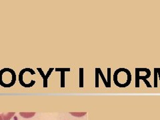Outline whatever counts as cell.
Returning a JSON list of instances; mask_svg holds the SVG:
<instances>
[{
    "instance_id": "obj_7",
    "label": "cell",
    "mask_w": 160,
    "mask_h": 120,
    "mask_svg": "<svg viewBox=\"0 0 160 120\" xmlns=\"http://www.w3.org/2000/svg\"><path fill=\"white\" fill-rule=\"evenodd\" d=\"M96 72L98 73L99 76H100L102 77V80H103V83H104L105 86H106V88H110V87L109 86V85H108V83L107 79H106V78H105V77H104V75H103V73L102 71L101 70V69H100V68H96Z\"/></svg>"
},
{
    "instance_id": "obj_1",
    "label": "cell",
    "mask_w": 160,
    "mask_h": 120,
    "mask_svg": "<svg viewBox=\"0 0 160 120\" xmlns=\"http://www.w3.org/2000/svg\"><path fill=\"white\" fill-rule=\"evenodd\" d=\"M132 73L126 68H119L113 73V82L116 86L124 88L129 86L132 82Z\"/></svg>"
},
{
    "instance_id": "obj_6",
    "label": "cell",
    "mask_w": 160,
    "mask_h": 120,
    "mask_svg": "<svg viewBox=\"0 0 160 120\" xmlns=\"http://www.w3.org/2000/svg\"><path fill=\"white\" fill-rule=\"evenodd\" d=\"M56 72H61V88L65 87V73L70 72V68H56Z\"/></svg>"
},
{
    "instance_id": "obj_9",
    "label": "cell",
    "mask_w": 160,
    "mask_h": 120,
    "mask_svg": "<svg viewBox=\"0 0 160 120\" xmlns=\"http://www.w3.org/2000/svg\"><path fill=\"white\" fill-rule=\"evenodd\" d=\"M158 68L154 69V87L158 88Z\"/></svg>"
},
{
    "instance_id": "obj_5",
    "label": "cell",
    "mask_w": 160,
    "mask_h": 120,
    "mask_svg": "<svg viewBox=\"0 0 160 120\" xmlns=\"http://www.w3.org/2000/svg\"><path fill=\"white\" fill-rule=\"evenodd\" d=\"M38 71L39 72L41 76L43 78V87L44 88H48V78L50 76L52 72L53 71L54 68H49V69L48 70V72L47 73L46 75H45L43 70L41 68H37Z\"/></svg>"
},
{
    "instance_id": "obj_14",
    "label": "cell",
    "mask_w": 160,
    "mask_h": 120,
    "mask_svg": "<svg viewBox=\"0 0 160 120\" xmlns=\"http://www.w3.org/2000/svg\"><path fill=\"white\" fill-rule=\"evenodd\" d=\"M0 120H3V118L2 117V115L1 114H0Z\"/></svg>"
},
{
    "instance_id": "obj_11",
    "label": "cell",
    "mask_w": 160,
    "mask_h": 120,
    "mask_svg": "<svg viewBox=\"0 0 160 120\" xmlns=\"http://www.w3.org/2000/svg\"><path fill=\"white\" fill-rule=\"evenodd\" d=\"M107 81L109 86L111 88V68H108V79Z\"/></svg>"
},
{
    "instance_id": "obj_8",
    "label": "cell",
    "mask_w": 160,
    "mask_h": 120,
    "mask_svg": "<svg viewBox=\"0 0 160 120\" xmlns=\"http://www.w3.org/2000/svg\"><path fill=\"white\" fill-rule=\"evenodd\" d=\"M83 68H79V87L83 88Z\"/></svg>"
},
{
    "instance_id": "obj_12",
    "label": "cell",
    "mask_w": 160,
    "mask_h": 120,
    "mask_svg": "<svg viewBox=\"0 0 160 120\" xmlns=\"http://www.w3.org/2000/svg\"><path fill=\"white\" fill-rule=\"evenodd\" d=\"M70 114L73 115V116H76V117H82L84 115H86V113H70Z\"/></svg>"
},
{
    "instance_id": "obj_13",
    "label": "cell",
    "mask_w": 160,
    "mask_h": 120,
    "mask_svg": "<svg viewBox=\"0 0 160 120\" xmlns=\"http://www.w3.org/2000/svg\"><path fill=\"white\" fill-rule=\"evenodd\" d=\"M158 76H159V80H160V68H158Z\"/></svg>"
},
{
    "instance_id": "obj_10",
    "label": "cell",
    "mask_w": 160,
    "mask_h": 120,
    "mask_svg": "<svg viewBox=\"0 0 160 120\" xmlns=\"http://www.w3.org/2000/svg\"><path fill=\"white\" fill-rule=\"evenodd\" d=\"M35 114L36 113H19L20 116H22L23 118H32L35 116Z\"/></svg>"
},
{
    "instance_id": "obj_4",
    "label": "cell",
    "mask_w": 160,
    "mask_h": 120,
    "mask_svg": "<svg viewBox=\"0 0 160 120\" xmlns=\"http://www.w3.org/2000/svg\"><path fill=\"white\" fill-rule=\"evenodd\" d=\"M150 76H151V71L148 72L145 76H141L139 75V68H136V88H139V81L142 79L143 81L146 83V86L148 88H152V85L148 81V79Z\"/></svg>"
},
{
    "instance_id": "obj_3",
    "label": "cell",
    "mask_w": 160,
    "mask_h": 120,
    "mask_svg": "<svg viewBox=\"0 0 160 120\" xmlns=\"http://www.w3.org/2000/svg\"><path fill=\"white\" fill-rule=\"evenodd\" d=\"M26 72H29L30 73H31L32 75H34L35 73V72L33 71V70L32 69V68H24L23 69L21 72H20L19 73V82L20 83V84H21V86L24 87V88H31L32 87L33 85L36 83V82L33 81V80H32V81H31V82H30L28 84H26V83H25L23 82V74L26 73Z\"/></svg>"
},
{
    "instance_id": "obj_2",
    "label": "cell",
    "mask_w": 160,
    "mask_h": 120,
    "mask_svg": "<svg viewBox=\"0 0 160 120\" xmlns=\"http://www.w3.org/2000/svg\"><path fill=\"white\" fill-rule=\"evenodd\" d=\"M16 73L11 68H3L0 71V85L3 88H11L16 83Z\"/></svg>"
}]
</instances>
